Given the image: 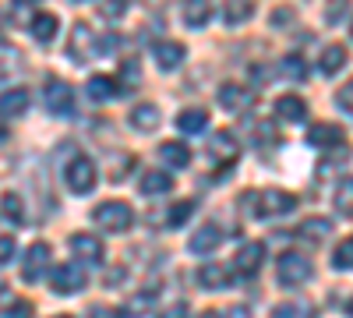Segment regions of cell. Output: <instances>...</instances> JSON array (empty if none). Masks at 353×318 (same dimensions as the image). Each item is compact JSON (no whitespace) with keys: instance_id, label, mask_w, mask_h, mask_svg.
<instances>
[{"instance_id":"cell-22","label":"cell","mask_w":353,"mask_h":318,"mask_svg":"<svg viewBox=\"0 0 353 318\" xmlns=\"http://www.w3.org/2000/svg\"><path fill=\"white\" fill-rule=\"evenodd\" d=\"M28 110V92L25 89H11L0 96V117H25Z\"/></svg>"},{"instance_id":"cell-32","label":"cell","mask_w":353,"mask_h":318,"mask_svg":"<svg viewBox=\"0 0 353 318\" xmlns=\"http://www.w3.org/2000/svg\"><path fill=\"white\" fill-rule=\"evenodd\" d=\"M336 209L343 216H353V177H346L339 188H336Z\"/></svg>"},{"instance_id":"cell-17","label":"cell","mask_w":353,"mask_h":318,"mask_svg":"<svg viewBox=\"0 0 353 318\" xmlns=\"http://www.w3.org/2000/svg\"><path fill=\"white\" fill-rule=\"evenodd\" d=\"M198 283H201V290H226V286H230V272L219 262H205L198 269Z\"/></svg>"},{"instance_id":"cell-10","label":"cell","mask_w":353,"mask_h":318,"mask_svg":"<svg viewBox=\"0 0 353 318\" xmlns=\"http://www.w3.org/2000/svg\"><path fill=\"white\" fill-rule=\"evenodd\" d=\"M261 266H265V244L261 241H248L237 251V258H233V269H237L241 276H254Z\"/></svg>"},{"instance_id":"cell-24","label":"cell","mask_w":353,"mask_h":318,"mask_svg":"<svg viewBox=\"0 0 353 318\" xmlns=\"http://www.w3.org/2000/svg\"><path fill=\"white\" fill-rule=\"evenodd\" d=\"M57 14H50V11H39L36 18H32V36L39 39V43H53V36H57Z\"/></svg>"},{"instance_id":"cell-44","label":"cell","mask_w":353,"mask_h":318,"mask_svg":"<svg viewBox=\"0 0 353 318\" xmlns=\"http://www.w3.org/2000/svg\"><path fill=\"white\" fill-rule=\"evenodd\" d=\"M226 318H251V315H248V308H233V311H226Z\"/></svg>"},{"instance_id":"cell-30","label":"cell","mask_w":353,"mask_h":318,"mask_svg":"<svg viewBox=\"0 0 353 318\" xmlns=\"http://www.w3.org/2000/svg\"><path fill=\"white\" fill-rule=\"evenodd\" d=\"M332 266H336L339 272H350V269H353V237H343V241L336 244V251H332Z\"/></svg>"},{"instance_id":"cell-12","label":"cell","mask_w":353,"mask_h":318,"mask_svg":"<svg viewBox=\"0 0 353 318\" xmlns=\"http://www.w3.org/2000/svg\"><path fill=\"white\" fill-rule=\"evenodd\" d=\"M307 146H314V149H339V146H346V131L339 124H314L307 131Z\"/></svg>"},{"instance_id":"cell-25","label":"cell","mask_w":353,"mask_h":318,"mask_svg":"<svg viewBox=\"0 0 353 318\" xmlns=\"http://www.w3.org/2000/svg\"><path fill=\"white\" fill-rule=\"evenodd\" d=\"M209 18H212V4H205V0H191V4H184V25L188 28H201Z\"/></svg>"},{"instance_id":"cell-9","label":"cell","mask_w":353,"mask_h":318,"mask_svg":"<svg viewBox=\"0 0 353 318\" xmlns=\"http://www.w3.org/2000/svg\"><path fill=\"white\" fill-rule=\"evenodd\" d=\"M96 53V36H92V28H88L85 21H78L71 28V43H68V57L74 64H85L88 57Z\"/></svg>"},{"instance_id":"cell-29","label":"cell","mask_w":353,"mask_h":318,"mask_svg":"<svg viewBox=\"0 0 353 318\" xmlns=\"http://www.w3.org/2000/svg\"><path fill=\"white\" fill-rule=\"evenodd\" d=\"M0 216L11 219V223H21L25 219V206H21V198L14 191H8L4 198H0Z\"/></svg>"},{"instance_id":"cell-42","label":"cell","mask_w":353,"mask_h":318,"mask_svg":"<svg viewBox=\"0 0 353 318\" xmlns=\"http://www.w3.org/2000/svg\"><path fill=\"white\" fill-rule=\"evenodd\" d=\"M138 78H141V71H138V64H134V61H124V81H131V85H138Z\"/></svg>"},{"instance_id":"cell-5","label":"cell","mask_w":353,"mask_h":318,"mask_svg":"<svg viewBox=\"0 0 353 318\" xmlns=\"http://www.w3.org/2000/svg\"><path fill=\"white\" fill-rule=\"evenodd\" d=\"M43 103H46V110L53 113V117H71V113H74V89L68 81L53 78L43 89Z\"/></svg>"},{"instance_id":"cell-19","label":"cell","mask_w":353,"mask_h":318,"mask_svg":"<svg viewBox=\"0 0 353 318\" xmlns=\"http://www.w3.org/2000/svg\"><path fill=\"white\" fill-rule=\"evenodd\" d=\"M128 121H131L134 131H156L159 128V106L156 103H138Z\"/></svg>"},{"instance_id":"cell-2","label":"cell","mask_w":353,"mask_h":318,"mask_svg":"<svg viewBox=\"0 0 353 318\" xmlns=\"http://www.w3.org/2000/svg\"><path fill=\"white\" fill-rule=\"evenodd\" d=\"M92 219L99 230H106V234H128V230L134 226V212L128 201H103V206L92 209Z\"/></svg>"},{"instance_id":"cell-4","label":"cell","mask_w":353,"mask_h":318,"mask_svg":"<svg viewBox=\"0 0 353 318\" xmlns=\"http://www.w3.org/2000/svg\"><path fill=\"white\" fill-rule=\"evenodd\" d=\"M96 163L88 159V156H74L71 163H68V170H64V181H68V188L74 191V195H88L96 188Z\"/></svg>"},{"instance_id":"cell-41","label":"cell","mask_w":353,"mask_h":318,"mask_svg":"<svg viewBox=\"0 0 353 318\" xmlns=\"http://www.w3.org/2000/svg\"><path fill=\"white\" fill-rule=\"evenodd\" d=\"M131 163H134L131 156H121V159H117V166H113L110 177H113V181H121V177H124V170H131Z\"/></svg>"},{"instance_id":"cell-11","label":"cell","mask_w":353,"mask_h":318,"mask_svg":"<svg viewBox=\"0 0 353 318\" xmlns=\"http://www.w3.org/2000/svg\"><path fill=\"white\" fill-rule=\"evenodd\" d=\"M184 57H188V50H184L181 43H173V39H159V43H152V61L159 64V71L181 68V64H184Z\"/></svg>"},{"instance_id":"cell-6","label":"cell","mask_w":353,"mask_h":318,"mask_svg":"<svg viewBox=\"0 0 353 318\" xmlns=\"http://www.w3.org/2000/svg\"><path fill=\"white\" fill-rule=\"evenodd\" d=\"M219 106L230 110V113H244L254 106V89H248V85H237V81H226L219 85Z\"/></svg>"},{"instance_id":"cell-15","label":"cell","mask_w":353,"mask_h":318,"mask_svg":"<svg viewBox=\"0 0 353 318\" xmlns=\"http://www.w3.org/2000/svg\"><path fill=\"white\" fill-rule=\"evenodd\" d=\"M276 117L286 121V124H301V121H307V103L301 96H279L276 99Z\"/></svg>"},{"instance_id":"cell-48","label":"cell","mask_w":353,"mask_h":318,"mask_svg":"<svg viewBox=\"0 0 353 318\" xmlns=\"http://www.w3.org/2000/svg\"><path fill=\"white\" fill-rule=\"evenodd\" d=\"M53 318H71V315H53Z\"/></svg>"},{"instance_id":"cell-18","label":"cell","mask_w":353,"mask_h":318,"mask_svg":"<svg viewBox=\"0 0 353 318\" xmlns=\"http://www.w3.org/2000/svg\"><path fill=\"white\" fill-rule=\"evenodd\" d=\"M85 89H88V99H96V103H110L121 96V89H117V81L110 74H92L85 81Z\"/></svg>"},{"instance_id":"cell-23","label":"cell","mask_w":353,"mask_h":318,"mask_svg":"<svg viewBox=\"0 0 353 318\" xmlns=\"http://www.w3.org/2000/svg\"><path fill=\"white\" fill-rule=\"evenodd\" d=\"M297 234H301V237H307V241H325V237L332 234V223H329L325 216H307V219L301 223Z\"/></svg>"},{"instance_id":"cell-46","label":"cell","mask_w":353,"mask_h":318,"mask_svg":"<svg viewBox=\"0 0 353 318\" xmlns=\"http://www.w3.org/2000/svg\"><path fill=\"white\" fill-rule=\"evenodd\" d=\"M198 318H223V315H219V311H201Z\"/></svg>"},{"instance_id":"cell-39","label":"cell","mask_w":353,"mask_h":318,"mask_svg":"<svg viewBox=\"0 0 353 318\" xmlns=\"http://www.w3.org/2000/svg\"><path fill=\"white\" fill-rule=\"evenodd\" d=\"M28 311H32V308H28L25 301H18V304H8L4 318H28Z\"/></svg>"},{"instance_id":"cell-7","label":"cell","mask_w":353,"mask_h":318,"mask_svg":"<svg viewBox=\"0 0 353 318\" xmlns=\"http://www.w3.org/2000/svg\"><path fill=\"white\" fill-rule=\"evenodd\" d=\"M46 266H50V244H46V241H36L32 248L25 251V258H21V279H25V283L43 279Z\"/></svg>"},{"instance_id":"cell-3","label":"cell","mask_w":353,"mask_h":318,"mask_svg":"<svg viewBox=\"0 0 353 318\" xmlns=\"http://www.w3.org/2000/svg\"><path fill=\"white\" fill-rule=\"evenodd\" d=\"M276 276L283 286H304L314 276V266H311V258H304L297 251H283L276 258Z\"/></svg>"},{"instance_id":"cell-43","label":"cell","mask_w":353,"mask_h":318,"mask_svg":"<svg viewBox=\"0 0 353 318\" xmlns=\"http://www.w3.org/2000/svg\"><path fill=\"white\" fill-rule=\"evenodd\" d=\"M88 318H121V315H117L113 308H92V315H88Z\"/></svg>"},{"instance_id":"cell-31","label":"cell","mask_w":353,"mask_h":318,"mask_svg":"<svg viewBox=\"0 0 353 318\" xmlns=\"http://www.w3.org/2000/svg\"><path fill=\"white\" fill-rule=\"evenodd\" d=\"M156 297H159V286H149V290L134 294V297L128 301V315H131V318H134V315H141L149 304H156Z\"/></svg>"},{"instance_id":"cell-26","label":"cell","mask_w":353,"mask_h":318,"mask_svg":"<svg viewBox=\"0 0 353 318\" xmlns=\"http://www.w3.org/2000/svg\"><path fill=\"white\" fill-rule=\"evenodd\" d=\"M170 188H173L170 173H156V170H152V173H145V177H141V195H149V198H152V195H166Z\"/></svg>"},{"instance_id":"cell-40","label":"cell","mask_w":353,"mask_h":318,"mask_svg":"<svg viewBox=\"0 0 353 318\" xmlns=\"http://www.w3.org/2000/svg\"><path fill=\"white\" fill-rule=\"evenodd\" d=\"M159 318H188V304H184V301H176V304H170Z\"/></svg>"},{"instance_id":"cell-38","label":"cell","mask_w":353,"mask_h":318,"mask_svg":"<svg viewBox=\"0 0 353 318\" xmlns=\"http://www.w3.org/2000/svg\"><path fill=\"white\" fill-rule=\"evenodd\" d=\"M14 237H0V266H8L11 258H14Z\"/></svg>"},{"instance_id":"cell-13","label":"cell","mask_w":353,"mask_h":318,"mask_svg":"<svg viewBox=\"0 0 353 318\" xmlns=\"http://www.w3.org/2000/svg\"><path fill=\"white\" fill-rule=\"evenodd\" d=\"M68 244H71L74 258H81V262H92V266H99V262H103V255H106L103 241L92 237V234H74Z\"/></svg>"},{"instance_id":"cell-36","label":"cell","mask_w":353,"mask_h":318,"mask_svg":"<svg viewBox=\"0 0 353 318\" xmlns=\"http://www.w3.org/2000/svg\"><path fill=\"white\" fill-rule=\"evenodd\" d=\"M336 103H339V106H343L346 113H353V78H350V81L343 85L339 92H336Z\"/></svg>"},{"instance_id":"cell-28","label":"cell","mask_w":353,"mask_h":318,"mask_svg":"<svg viewBox=\"0 0 353 318\" xmlns=\"http://www.w3.org/2000/svg\"><path fill=\"white\" fill-rule=\"evenodd\" d=\"M191 216H194V201H191V198H184V201H176V206L170 209V216H166V226H170V230H181V226H184Z\"/></svg>"},{"instance_id":"cell-47","label":"cell","mask_w":353,"mask_h":318,"mask_svg":"<svg viewBox=\"0 0 353 318\" xmlns=\"http://www.w3.org/2000/svg\"><path fill=\"white\" fill-rule=\"evenodd\" d=\"M346 315H350V318H353V297H350V301H346Z\"/></svg>"},{"instance_id":"cell-1","label":"cell","mask_w":353,"mask_h":318,"mask_svg":"<svg viewBox=\"0 0 353 318\" xmlns=\"http://www.w3.org/2000/svg\"><path fill=\"white\" fill-rule=\"evenodd\" d=\"M244 209L248 216H286L297 209V195L269 188V191H248L244 195Z\"/></svg>"},{"instance_id":"cell-49","label":"cell","mask_w":353,"mask_h":318,"mask_svg":"<svg viewBox=\"0 0 353 318\" xmlns=\"http://www.w3.org/2000/svg\"><path fill=\"white\" fill-rule=\"evenodd\" d=\"M350 36H353V25H350Z\"/></svg>"},{"instance_id":"cell-16","label":"cell","mask_w":353,"mask_h":318,"mask_svg":"<svg viewBox=\"0 0 353 318\" xmlns=\"http://www.w3.org/2000/svg\"><path fill=\"white\" fill-rule=\"evenodd\" d=\"M209 156L230 166L233 159L241 156V146L233 141V135H230V131H219V135H212V141H209Z\"/></svg>"},{"instance_id":"cell-35","label":"cell","mask_w":353,"mask_h":318,"mask_svg":"<svg viewBox=\"0 0 353 318\" xmlns=\"http://www.w3.org/2000/svg\"><path fill=\"white\" fill-rule=\"evenodd\" d=\"M131 4H124V0H110V4H99V14L103 18H124Z\"/></svg>"},{"instance_id":"cell-14","label":"cell","mask_w":353,"mask_h":318,"mask_svg":"<svg viewBox=\"0 0 353 318\" xmlns=\"http://www.w3.org/2000/svg\"><path fill=\"white\" fill-rule=\"evenodd\" d=\"M219 244H223V230H219L216 223H205L201 230H194L191 241H188L191 255H212Z\"/></svg>"},{"instance_id":"cell-21","label":"cell","mask_w":353,"mask_h":318,"mask_svg":"<svg viewBox=\"0 0 353 318\" xmlns=\"http://www.w3.org/2000/svg\"><path fill=\"white\" fill-rule=\"evenodd\" d=\"M343 64H346V46L332 43V46L321 50V61H318V68H321V74H325V78L339 74V71H343Z\"/></svg>"},{"instance_id":"cell-45","label":"cell","mask_w":353,"mask_h":318,"mask_svg":"<svg viewBox=\"0 0 353 318\" xmlns=\"http://www.w3.org/2000/svg\"><path fill=\"white\" fill-rule=\"evenodd\" d=\"M4 141H8V124L0 121V146H4Z\"/></svg>"},{"instance_id":"cell-20","label":"cell","mask_w":353,"mask_h":318,"mask_svg":"<svg viewBox=\"0 0 353 318\" xmlns=\"http://www.w3.org/2000/svg\"><path fill=\"white\" fill-rule=\"evenodd\" d=\"M159 159L170 166V170H184L191 163V149L181 146V141H163L159 146Z\"/></svg>"},{"instance_id":"cell-27","label":"cell","mask_w":353,"mask_h":318,"mask_svg":"<svg viewBox=\"0 0 353 318\" xmlns=\"http://www.w3.org/2000/svg\"><path fill=\"white\" fill-rule=\"evenodd\" d=\"M205 124H209L205 110H184L181 117H176V128H181L184 135H198V131H205Z\"/></svg>"},{"instance_id":"cell-33","label":"cell","mask_w":353,"mask_h":318,"mask_svg":"<svg viewBox=\"0 0 353 318\" xmlns=\"http://www.w3.org/2000/svg\"><path fill=\"white\" fill-rule=\"evenodd\" d=\"M279 68H283V74H286L290 81H301V78L307 74V64L301 61V57H293V53L283 57V64H279Z\"/></svg>"},{"instance_id":"cell-34","label":"cell","mask_w":353,"mask_h":318,"mask_svg":"<svg viewBox=\"0 0 353 318\" xmlns=\"http://www.w3.org/2000/svg\"><path fill=\"white\" fill-rule=\"evenodd\" d=\"M251 14H254V4H226V11H223L226 25H241V21H248Z\"/></svg>"},{"instance_id":"cell-8","label":"cell","mask_w":353,"mask_h":318,"mask_svg":"<svg viewBox=\"0 0 353 318\" xmlns=\"http://www.w3.org/2000/svg\"><path fill=\"white\" fill-rule=\"evenodd\" d=\"M50 283H53L57 294H78V290H85V269L78 262H64V266L53 269Z\"/></svg>"},{"instance_id":"cell-37","label":"cell","mask_w":353,"mask_h":318,"mask_svg":"<svg viewBox=\"0 0 353 318\" xmlns=\"http://www.w3.org/2000/svg\"><path fill=\"white\" fill-rule=\"evenodd\" d=\"M14 64H18V50H4V46H0V74H8Z\"/></svg>"}]
</instances>
